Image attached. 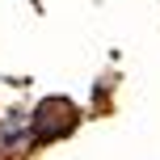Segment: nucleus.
<instances>
[{"label": "nucleus", "mask_w": 160, "mask_h": 160, "mask_svg": "<svg viewBox=\"0 0 160 160\" xmlns=\"http://www.w3.org/2000/svg\"><path fill=\"white\" fill-rule=\"evenodd\" d=\"M21 139H25V114H21V110H13L4 122H0V152L17 148Z\"/></svg>", "instance_id": "1"}]
</instances>
